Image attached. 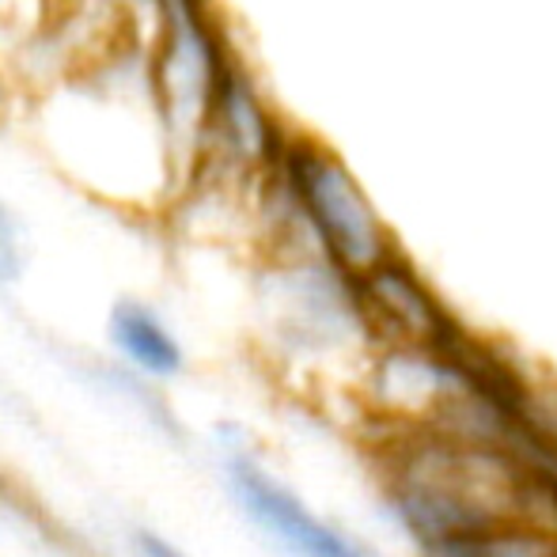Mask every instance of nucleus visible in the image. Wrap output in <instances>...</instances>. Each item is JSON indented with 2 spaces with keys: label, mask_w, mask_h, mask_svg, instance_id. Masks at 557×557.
<instances>
[{
  "label": "nucleus",
  "mask_w": 557,
  "mask_h": 557,
  "mask_svg": "<svg viewBox=\"0 0 557 557\" xmlns=\"http://www.w3.org/2000/svg\"><path fill=\"white\" fill-rule=\"evenodd\" d=\"M262 216L285 247L319 250L352 281L403 250L349 163L304 129H288L265 175Z\"/></svg>",
  "instance_id": "nucleus-1"
},
{
  "label": "nucleus",
  "mask_w": 557,
  "mask_h": 557,
  "mask_svg": "<svg viewBox=\"0 0 557 557\" xmlns=\"http://www.w3.org/2000/svg\"><path fill=\"white\" fill-rule=\"evenodd\" d=\"M145 53L163 133L186 186L201 160L213 99L235 42L227 38L213 0H156Z\"/></svg>",
  "instance_id": "nucleus-2"
},
{
  "label": "nucleus",
  "mask_w": 557,
  "mask_h": 557,
  "mask_svg": "<svg viewBox=\"0 0 557 557\" xmlns=\"http://www.w3.org/2000/svg\"><path fill=\"white\" fill-rule=\"evenodd\" d=\"M227 482H232L243 512L293 557H375L349 531L334 528L323 516L311 512L293 490L273 482L247 455H232L227 459Z\"/></svg>",
  "instance_id": "nucleus-3"
},
{
  "label": "nucleus",
  "mask_w": 557,
  "mask_h": 557,
  "mask_svg": "<svg viewBox=\"0 0 557 557\" xmlns=\"http://www.w3.org/2000/svg\"><path fill=\"white\" fill-rule=\"evenodd\" d=\"M114 345L148 375H175L183 368V345L171 337L152 308L137 300H122L111 311Z\"/></svg>",
  "instance_id": "nucleus-4"
},
{
  "label": "nucleus",
  "mask_w": 557,
  "mask_h": 557,
  "mask_svg": "<svg viewBox=\"0 0 557 557\" xmlns=\"http://www.w3.org/2000/svg\"><path fill=\"white\" fill-rule=\"evenodd\" d=\"M23 273V227L20 216L12 213V206L0 194V288L12 285Z\"/></svg>",
  "instance_id": "nucleus-5"
},
{
  "label": "nucleus",
  "mask_w": 557,
  "mask_h": 557,
  "mask_svg": "<svg viewBox=\"0 0 557 557\" xmlns=\"http://www.w3.org/2000/svg\"><path fill=\"white\" fill-rule=\"evenodd\" d=\"M133 546H137L140 557H186V554H178L171 543H163L160 535H152V531H140V535H133Z\"/></svg>",
  "instance_id": "nucleus-6"
}]
</instances>
